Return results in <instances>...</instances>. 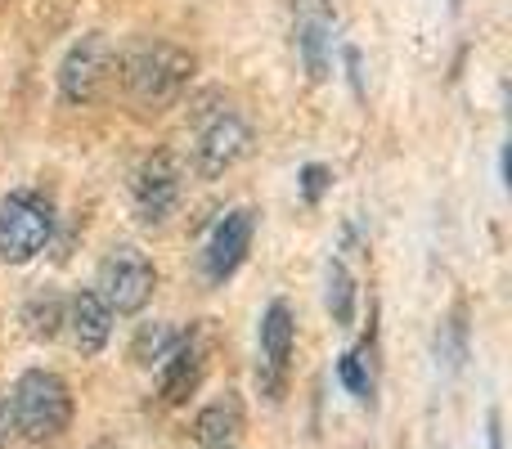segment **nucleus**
I'll use <instances>...</instances> for the list:
<instances>
[{"mask_svg": "<svg viewBox=\"0 0 512 449\" xmlns=\"http://www.w3.org/2000/svg\"><path fill=\"white\" fill-rule=\"evenodd\" d=\"M194 68H198V59L176 41L140 45L126 59V95L140 108H149V113H162V108H171L189 90Z\"/></svg>", "mask_w": 512, "mask_h": 449, "instance_id": "obj_1", "label": "nucleus"}, {"mask_svg": "<svg viewBox=\"0 0 512 449\" xmlns=\"http://www.w3.org/2000/svg\"><path fill=\"white\" fill-rule=\"evenodd\" d=\"M14 423L32 445H54L72 427V387L54 369H27L14 382Z\"/></svg>", "mask_w": 512, "mask_h": 449, "instance_id": "obj_2", "label": "nucleus"}, {"mask_svg": "<svg viewBox=\"0 0 512 449\" xmlns=\"http://www.w3.org/2000/svg\"><path fill=\"white\" fill-rule=\"evenodd\" d=\"M54 238V203L36 189H14L0 198V261L27 265Z\"/></svg>", "mask_w": 512, "mask_h": 449, "instance_id": "obj_3", "label": "nucleus"}, {"mask_svg": "<svg viewBox=\"0 0 512 449\" xmlns=\"http://www.w3.org/2000/svg\"><path fill=\"white\" fill-rule=\"evenodd\" d=\"M153 288H158V270H153L144 247L122 243L99 261L95 292L104 297V306L113 310V315H140V310L149 306Z\"/></svg>", "mask_w": 512, "mask_h": 449, "instance_id": "obj_4", "label": "nucleus"}, {"mask_svg": "<svg viewBox=\"0 0 512 449\" xmlns=\"http://www.w3.org/2000/svg\"><path fill=\"white\" fill-rule=\"evenodd\" d=\"M113 68H117L113 41L104 32H86L81 41L68 45V54L59 63V99L72 108L95 104L108 90V81H113Z\"/></svg>", "mask_w": 512, "mask_h": 449, "instance_id": "obj_5", "label": "nucleus"}, {"mask_svg": "<svg viewBox=\"0 0 512 449\" xmlns=\"http://www.w3.org/2000/svg\"><path fill=\"white\" fill-rule=\"evenodd\" d=\"M180 194H185V176H180V162L176 153L158 149L140 162L131 180V203H135V221L144 229H158L176 216L180 207Z\"/></svg>", "mask_w": 512, "mask_h": 449, "instance_id": "obj_6", "label": "nucleus"}, {"mask_svg": "<svg viewBox=\"0 0 512 449\" xmlns=\"http://www.w3.org/2000/svg\"><path fill=\"white\" fill-rule=\"evenodd\" d=\"M248 149H252V126L239 113H216L194 140V171L203 180H221L225 171H234L248 158Z\"/></svg>", "mask_w": 512, "mask_h": 449, "instance_id": "obj_7", "label": "nucleus"}, {"mask_svg": "<svg viewBox=\"0 0 512 449\" xmlns=\"http://www.w3.org/2000/svg\"><path fill=\"white\" fill-rule=\"evenodd\" d=\"M252 234H256V212L252 207H234L216 221L212 238L203 247V274L212 288H225V283L239 274V265L248 261L252 252Z\"/></svg>", "mask_w": 512, "mask_h": 449, "instance_id": "obj_8", "label": "nucleus"}, {"mask_svg": "<svg viewBox=\"0 0 512 449\" xmlns=\"http://www.w3.org/2000/svg\"><path fill=\"white\" fill-rule=\"evenodd\" d=\"M261 364H256V382H261L265 400L283 396V378H288V360H292V342H297V319H292L288 301H270L261 315Z\"/></svg>", "mask_w": 512, "mask_h": 449, "instance_id": "obj_9", "label": "nucleus"}, {"mask_svg": "<svg viewBox=\"0 0 512 449\" xmlns=\"http://www.w3.org/2000/svg\"><path fill=\"white\" fill-rule=\"evenodd\" d=\"M198 387H203V342L194 333H180L176 351L158 364V391L167 405H189Z\"/></svg>", "mask_w": 512, "mask_h": 449, "instance_id": "obj_10", "label": "nucleus"}, {"mask_svg": "<svg viewBox=\"0 0 512 449\" xmlns=\"http://www.w3.org/2000/svg\"><path fill=\"white\" fill-rule=\"evenodd\" d=\"M68 333H72V346H77L81 355H99L108 346V337H113V310L104 306V297H99L95 288H81L77 297L68 301Z\"/></svg>", "mask_w": 512, "mask_h": 449, "instance_id": "obj_11", "label": "nucleus"}, {"mask_svg": "<svg viewBox=\"0 0 512 449\" xmlns=\"http://www.w3.org/2000/svg\"><path fill=\"white\" fill-rule=\"evenodd\" d=\"M239 432H243V400L239 396L212 400V405H203L198 409V418H194V441L203 449L234 445L239 441Z\"/></svg>", "mask_w": 512, "mask_h": 449, "instance_id": "obj_12", "label": "nucleus"}, {"mask_svg": "<svg viewBox=\"0 0 512 449\" xmlns=\"http://www.w3.org/2000/svg\"><path fill=\"white\" fill-rule=\"evenodd\" d=\"M297 50H301V63H306L310 81H324L328 50H333V14H328V9H310L297 23Z\"/></svg>", "mask_w": 512, "mask_h": 449, "instance_id": "obj_13", "label": "nucleus"}, {"mask_svg": "<svg viewBox=\"0 0 512 449\" xmlns=\"http://www.w3.org/2000/svg\"><path fill=\"white\" fill-rule=\"evenodd\" d=\"M63 319H68V301L54 288H36L32 297L23 301V328L32 342H54L63 333Z\"/></svg>", "mask_w": 512, "mask_h": 449, "instance_id": "obj_14", "label": "nucleus"}, {"mask_svg": "<svg viewBox=\"0 0 512 449\" xmlns=\"http://www.w3.org/2000/svg\"><path fill=\"white\" fill-rule=\"evenodd\" d=\"M324 306H328V315H333L337 328L355 324V279L342 261L324 265Z\"/></svg>", "mask_w": 512, "mask_h": 449, "instance_id": "obj_15", "label": "nucleus"}, {"mask_svg": "<svg viewBox=\"0 0 512 449\" xmlns=\"http://www.w3.org/2000/svg\"><path fill=\"white\" fill-rule=\"evenodd\" d=\"M176 342H180V333L171 324H140L135 328V342H131V360L140 364V369H158V364L176 351Z\"/></svg>", "mask_w": 512, "mask_h": 449, "instance_id": "obj_16", "label": "nucleus"}, {"mask_svg": "<svg viewBox=\"0 0 512 449\" xmlns=\"http://www.w3.org/2000/svg\"><path fill=\"white\" fill-rule=\"evenodd\" d=\"M337 382L346 387V396L369 400V396H373V373H369V360H364L360 351H346L342 360H337Z\"/></svg>", "mask_w": 512, "mask_h": 449, "instance_id": "obj_17", "label": "nucleus"}, {"mask_svg": "<svg viewBox=\"0 0 512 449\" xmlns=\"http://www.w3.org/2000/svg\"><path fill=\"white\" fill-rule=\"evenodd\" d=\"M297 189H301V198H306L310 207H319V198L333 189V167H324V162H306L301 176H297Z\"/></svg>", "mask_w": 512, "mask_h": 449, "instance_id": "obj_18", "label": "nucleus"}, {"mask_svg": "<svg viewBox=\"0 0 512 449\" xmlns=\"http://www.w3.org/2000/svg\"><path fill=\"white\" fill-rule=\"evenodd\" d=\"M18 436V423H14V400L9 391H0V449H9V441Z\"/></svg>", "mask_w": 512, "mask_h": 449, "instance_id": "obj_19", "label": "nucleus"}, {"mask_svg": "<svg viewBox=\"0 0 512 449\" xmlns=\"http://www.w3.org/2000/svg\"><path fill=\"white\" fill-rule=\"evenodd\" d=\"M486 445L504 449V418H499V409H490V418H486Z\"/></svg>", "mask_w": 512, "mask_h": 449, "instance_id": "obj_20", "label": "nucleus"}, {"mask_svg": "<svg viewBox=\"0 0 512 449\" xmlns=\"http://www.w3.org/2000/svg\"><path fill=\"white\" fill-rule=\"evenodd\" d=\"M346 72H351L355 99H364V77H360V50H351V45H346Z\"/></svg>", "mask_w": 512, "mask_h": 449, "instance_id": "obj_21", "label": "nucleus"}, {"mask_svg": "<svg viewBox=\"0 0 512 449\" xmlns=\"http://www.w3.org/2000/svg\"><path fill=\"white\" fill-rule=\"evenodd\" d=\"M225 449H234V445H225Z\"/></svg>", "mask_w": 512, "mask_h": 449, "instance_id": "obj_22", "label": "nucleus"}]
</instances>
